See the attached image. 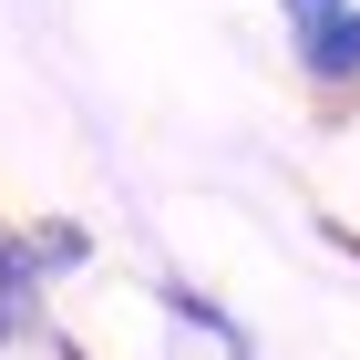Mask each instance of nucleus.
Here are the masks:
<instances>
[{"label": "nucleus", "instance_id": "20e7f679", "mask_svg": "<svg viewBox=\"0 0 360 360\" xmlns=\"http://www.w3.org/2000/svg\"><path fill=\"white\" fill-rule=\"evenodd\" d=\"M330 237H340V248H350V257H360V226H330Z\"/></svg>", "mask_w": 360, "mask_h": 360}, {"label": "nucleus", "instance_id": "f03ea898", "mask_svg": "<svg viewBox=\"0 0 360 360\" xmlns=\"http://www.w3.org/2000/svg\"><path fill=\"white\" fill-rule=\"evenodd\" d=\"M41 309H52V268L31 248V226H0V350L41 340Z\"/></svg>", "mask_w": 360, "mask_h": 360}, {"label": "nucleus", "instance_id": "f257e3e1", "mask_svg": "<svg viewBox=\"0 0 360 360\" xmlns=\"http://www.w3.org/2000/svg\"><path fill=\"white\" fill-rule=\"evenodd\" d=\"M288 62L309 93H360V0H309L288 11Z\"/></svg>", "mask_w": 360, "mask_h": 360}, {"label": "nucleus", "instance_id": "39448f33", "mask_svg": "<svg viewBox=\"0 0 360 360\" xmlns=\"http://www.w3.org/2000/svg\"><path fill=\"white\" fill-rule=\"evenodd\" d=\"M278 11H309V0H278Z\"/></svg>", "mask_w": 360, "mask_h": 360}, {"label": "nucleus", "instance_id": "7ed1b4c3", "mask_svg": "<svg viewBox=\"0 0 360 360\" xmlns=\"http://www.w3.org/2000/svg\"><path fill=\"white\" fill-rule=\"evenodd\" d=\"M31 248H41L52 278H83V268H93V226H83V217H31Z\"/></svg>", "mask_w": 360, "mask_h": 360}]
</instances>
